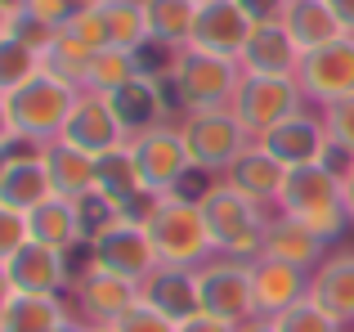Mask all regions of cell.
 I'll return each mask as SVG.
<instances>
[{"label": "cell", "instance_id": "6da1fadb", "mask_svg": "<svg viewBox=\"0 0 354 332\" xmlns=\"http://www.w3.org/2000/svg\"><path fill=\"white\" fill-rule=\"evenodd\" d=\"M198 211L207 220V234L216 256H234V261H256L260 243H265V225L274 211L256 207L251 198H242L229 180H207L198 193Z\"/></svg>", "mask_w": 354, "mask_h": 332}, {"label": "cell", "instance_id": "7a4b0ae2", "mask_svg": "<svg viewBox=\"0 0 354 332\" xmlns=\"http://www.w3.org/2000/svg\"><path fill=\"white\" fill-rule=\"evenodd\" d=\"M283 216L310 225L319 238L337 243L341 234L350 229V216H346V202H341V171L337 162H310V166H292L287 171V184L278 193V207Z\"/></svg>", "mask_w": 354, "mask_h": 332}, {"label": "cell", "instance_id": "3957f363", "mask_svg": "<svg viewBox=\"0 0 354 332\" xmlns=\"http://www.w3.org/2000/svg\"><path fill=\"white\" fill-rule=\"evenodd\" d=\"M144 229H148V238H153L162 265L202 270V265L216 256L207 220H202V211H198V198H189V193H162V198H153Z\"/></svg>", "mask_w": 354, "mask_h": 332}, {"label": "cell", "instance_id": "277c9868", "mask_svg": "<svg viewBox=\"0 0 354 332\" xmlns=\"http://www.w3.org/2000/svg\"><path fill=\"white\" fill-rule=\"evenodd\" d=\"M171 95V104L180 113H202V108H229L242 68L238 59H220V54H202V50H180L166 59V68L157 72Z\"/></svg>", "mask_w": 354, "mask_h": 332}, {"label": "cell", "instance_id": "5b68a950", "mask_svg": "<svg viewBox=\"0 0 354 332\" xmlns=\"http://www.w3.org/2000/svg\"><path fill=\"white\" fill-rule=\"evenodd\" d=\"M77 99H81V86L54 77V72H41L23 90H14L5 104H9V117H14L18 144L23 149H45V144L63 140V126H68Z\"/></svg>", "mask_w": 354, "mask_h": 332}, {"label": "cell", "instance_id": "8992f818", "mask_svg": "<svg viewBox=\"0 0 354 332\" xmlns=\"http://www.w3.org/2000/svg\"><path fill=\"white\" fill-rule=\"evenodd\" d=\"M180 135L189 144L193 171L207 175V180H220V175L234 166L242 153L251 149L247 126L238 122L229 108H202V113H180Z\"/></svg>", "mask_w": 354, "mask_h": 332}, {"label": "cell", "instance_id": "52a82bcc", "mask_svg": "<svg viewBox=\"0 0 354 332\" xmlns=\"http://www.w3.org/2000/svg\"><path fill=\"white\" fill-rule=\"evenodd\" d=\"M130 158L139 166V184H144L148 198L180 193L184 175H193V158L180 135V122H157L148 131H135L130 135Z\"/></svg>", "mask_w": 354, "mask_h": 332}, {"label": "cell", "instance_id": "ba28073f", "mask_svg": "<svg viewBox=\"0 0 354 332\" xmlns=\"http://www.w3.org/2000/svg\"><path fill=\"white\" fill-rule=\"evenodd\" d=\"M301 108H310V99H305L296 77H251V72H242L234 99H229V113L247 126L251 140L269 135L278 122L296 117Z\"/></svg>", "mask_w": 354, "mask_h": 332}, {"label": "cell", "instance_id": "9c48e42d", "mask_svg": "<svg viewBox=\"0 0 354 332\" xmlns=\"http://www.w3.org/2000/svg\"><path fill=\"white\" fill-rule=\"evenodd\" d=\"M198 274V306L202 315L225 319V324H247L256 319V301H251V261L234 256H211Z\"/></svg>", "mask_w": 354, "mask_h": 332}, {"label": "cell", "instance_id": "30bf717a", "mask_svg": "<svg viewBox=\"0 0 354 332\" xmlns=\"http://www.w3.org/2000/svg\"><path fill=\"white\" fill-rule=\"evenodd\" d=\"M72 41H81L86 50H144L148 45V18L144 0H104L99 9H90L86 18H77L72 27H63Z\"/></svg>", "mask_w": 354, "mask_h": 332}, {"label": "cell", "instance_id": "8fae6325", "mask_svg": "<svg viewBox=\"0 0 354 332\" xmlns=\"http://www.w3.org/2000/svg\"><path fill=\"white\" fill-rule=\"evenodd\" d=\"M86 265L108 270V274H117V279H130V283L144 288L162 261H157V247H153V238H148V229L135 225V220H121V225H113L108 234H99L95 243L86 247Z\"/></svg>", "mask_w": 354, "mask_h": 332}, {"label": "cell", "instance_id": "7c38bea8", "mask_svg": "<svg viewBox=\"0 0 354 332\" xmlns=\"http://www.w3.org/2000/svg\"><path fill=\"white\" fill-rule=\"evenodd\" d=\"M301 81L310 108H328L337 99H350L354 95V36H337V41L319 45L301 59Z\"/></svg>", "mask_w": 354, "mask_h": 332}, {"label": "cell", "instance_id": "4fadbf2b", "mask_svg": "<svg viewBox=\"0 0 354 332\" xmlns=\"http://www.w3.org/2000/svg\"><path fill=\"white\" fill-rule=\"evenodd\" d=\"M139 297H144L139 283L117 279V274L95 270V265H86V270L77 274V283H72V310H77V319H86L90 328H113Z\"/></svg>", "mask_w": 354, "mask_h": 332}, {"label": "cell", "instance_id": "5bb4252c", "mask_svg": "<svg viewBox=\"0 0 354 332\" xmlns=\"http://www.w3.org/2000/svg\"><path fill=\"white\" fill-rule=\"evenodd\" d=\"M63 140H68L72 149L90 153V158H104V153L130 144V131H126V122L117 117V108H113V99H108V95L81 90L77 108H72L68 126H63Z\"/></svg>", "mask_w": 354, "mask_h": 332}, {"label": "cell", "instance_id": "9a60e30c", "mask_svg": "<svg viewBox=\"0 0 354 332\" xmlns=\"http://www.w3.org/2000/svg\"><path fill=\"white\" fill-rule=\"evenodd\" d=\"M269 153L292 171V166H310V162H328L332 158V135L323 126V113L319 108H301L296 117L278 122L269 135H260Z\"/></svg>", "mask_w": 354, "mask_h": 332}, {"label": "cell", "instance_id": "2e32d148", "mask_svg": "<svg viewBox=\"0 0 354 332\" xmlns=\"http://www.w3.org/2000/svg\"><path fill=\"white\" fill-rule=\"evenodd\" d=\"M251 18L242 14L234 0H202L198 18H193V36H189V50L202 54H220V59H238L242 45L251 36Z\"/></svg>", "mask_w": 354, "mask_h": 332}, {"label": "cell", "instance_id": "e0dca14e", "mask_svg": "<svg viewBox=\"0 0 354 332\" xmlns=\"http://www.w3.org/2000/svg\"><path fill=\"white\" fill-rule=\"evenodd\" d=\"M310 297V274L296 270L274 256H256L251 261V301H256V319H278L292 310L296 301Z\"/></svg>", "mask_w": 354, "mask_h": 332}, {"label": "cell", "instance_id": "ac0fdd59", "mask_svg": "<svg viewBox=\"0 0 354 332\" xmlns=\"http://www.w3.org/2000/svg\"><path fill=\"white\" fill-rule=\"evenodd\" d=\"M305 50L292 41L283 23H256L238 54V68L251 72V77H296L301 72Z\"/></svg>", "mask_w": 354, "mask_h": 332}, {"label": "cell", "instance_id": "d6986e66", "mask_svg": "<svg viewBox=\"0 0 354 332\" xmlns=\"http://www.w3.org/2000/svg\"><path fill=\"white\" fill-rule=\"evenodd\" d=\"M9 279H14L18 292H32V297H63L72 292L77 274L68 265V252H54V247H41V243H27L18 247V256L5 265Z\"/></svg>", "mask_w": 354, "mask_h": 332}, {"label": "cell", "instance_id": "ffe728a7", "mask_svg": "<svg viewBox=\"0 0 354 332\" xmlns=\"http://www.w3.org/2000/svg\"><path fill=\"white\" fill-rule=\"evenodd\" d=\"M260 256H274V261H287V265H296V270L314 274L332 252H328V238H319L310 225H301V220L274 211V216H269V225H265Z\"/></svg>", "mask_w": 354, "mask_h": 332}, {"label": "cell", "instance_id": "44dd1931", "mask_svg": "<svg viewBox=\"0 0 354 332\" xmlns=\"http://www.w3.org/2000/svg\"><path fill=\"white\" fill-rule=\"evenodd\" d=\"M220 180H229V184L242 193V198H251L256 207L274 211V207H278V193H283V184H287V166L256 140L234 166H229L225 175H220Z\"/></svg>", "mask_w": 354, "mask_h": 332}, {"label": "cell", "instance_id": "7402d4cb", "mask_svg": "<svg viewBox=\"0 0 354 332\" xmlns=\"http://www.w3.org/2000/svg\"><path fill=\"white\" fill-rule=\"evenodd\" d=\"M310 301L328 310L341 328H354V252H332L310 274Z\"/></svg>", "mask_w": 354, "mask_h": 332}, {"label": "cell", "instance_id": "603a6c76", "mask_svg": "<svg viewBox=\"0 0 354 332\" xmlns=\"http://www.w3.org/2000/svg\"><path fill=\"white\" fill-rule=\"evenodd\" d=\"M45 198H54V184H50V171H45L41 149H14L9 171H5V184H0V202L27 216V211H36Z\"/></svg>", "mask_w": 354, "mask_h": 332}, {"label": "cell", "instance_id": "cb8c5ba5", "mask_svg": "<svg viewBox=\"0 0 354 332\" xmlns=\"http://www.w3.org/2000/svg\"><path fill=\"white\" fill-rule=\"evenodd\" d=\"M27 238L41 247H54V252H68L72 247H86L81 243V220H77V202L72 198H45L36 211H27Z\"/></svg>", "mask_w": 354, "mask_h": 332}, {"label": "cell", "instance_id": "d4e9b609", "mask_svg": "<svg viewBox=\"0 0 354 332\" xmlns=\"http://www.w3.org/2000/svg\"><path fill=\"white\" fill-rule=\"evenodd\" d=\"M41 158H45V171H50V184H54V193H59V198H72V202H77L81 193L95 189V180H99V158L72 149L68 140L45 144Z\"/></svg>", "mask_w": 354, "mask_h": 332}, {"label": "cell", "instance_id": "484cf974", "mask_svg": "<svg viewBox=\"0 0 354 332\" xmlns=\"http://www.w3.org/2000/svg\"><path fill=\"white\" fill-rule=\"evenodd\" d=\"M113 99V108H117V117L126 122V131L135 135V131H148V126H157V122H166V104H171V95H166V86H162V77H139V81H130V86H121L117 95H108Z\"/></svg>", "mask_w": 354, "mask_h": 332}, {"label": "cell", "instance_id": "4316f807", "mask_svg": "<svg viewBox=\"0 0 354 332\" xmlns=\"http://www.w3.org/2000/svg\"><path fill=\"white\" fill-rule=\"evenodd\" d=\"M144 297L153 301L157 310H166L175 324L202 315V306H198V274L180 270V265H157L153 279L144 283Z\"/></svg>", "mask_w": 354, "mask_h": 332}, {"label": "cell", "instance_id": "83f0119b", "mask_svg": "<svg viewBox=\"0 0 354 332\" xmlns=\"http://www.w3.org/2000/svg\"><path fill=\"white\" fill-rule=\"evenodd\" d=\"M144 18H148V45H157L166 54H180V50H189L198 0H144Z\"/></svg>", "mask_w": 354, "mask_h": 332}, {"label": "cell", "instance_id": "f1b7e54d", "mask_svg": "<svg viewBox=\"0 0 354 332\" xmlns=\"http://www.w3.org/2000/svg\"><path fill=\"white\" fill-rule=\"evenodd\" d=\"M283 27L292 32V41L301 45L305 54L319 50V45L337 41V36H346V27L337 23V14H332L328 0H292L283 14Z\"/></svg>", "mask_w": 354, "mask_h": 332}, {"label": "cell", "instance_id": "f546056e", "mask_svg": "<svg viewBox=\"0 0 354 332\" xmlns=\"http://www.w3.org/2000/svg\"><path fill=\"white\" fill-rule=\"evenodd\" d=\"M77 310L68 306L63 297H32V292H18L14 306L5 310V324L0 332H54L63 328Z\"/></svg>", "mask_w": 354, "mask_h": 332}, {"label": "cell", "instance_id": "4dcf8cb0", "mask_svg": "<svg viewBox=\"0 0 354 332\" xmlns=\"http://www.w3.org/2000/svg\"><path fill=\"white\" fill-rule=\"evenodd\" d=\"M148 77L144 68V50H99L86 68V81L81 90H95V95H117L121 86Z\"/></svg>", "mask_w": 354, "mask_h": 332}, {"label": "cell", "instance_id": "1f68e13d", "mask_svg": "<svg viewBox=\"0 0 354 332\" xmlns=\"http://www.w3.org/2000/svg\"><path fill=\"white\" fill-rule=\"evenodd\" d=\"M95 189L108 193L117 207H130V202L144 198V184H139V166H135V158H130V144H121V149H113V153L99 158Z\"/></svg>", "mask_w": 354, "mask_h": 332}, {"label": "cell", "instance_id": "d6a6232c", "mask_svg": "<svg viewBox=\"0 0 354 332\" xmlns=\"http://www.w3.org/2000/svg\"><path fill=\"white\" fill-rule=\"evenodd\" d=\"M45 72V59L32 50V45H23L18 36H5L0 41V95H14V90H23L32 77H41Z\"/></svg>", "mask_w": 354, "mask_h": 332}, {"label": "cell", "instance_id": "836d02e7", "mask_svg": "<svg viewBox=\"0 0 354 332\" xmlns=\"http://www.w3.org/2000/svg\"><path fill=\"white\" fill-rule=\"evenodd\" d=\"M77 220H81V243H95L99 234H108L113 225H121V207L108 193H99V189H90V193H81L77 198Z\"/></svg>", "mask_w": 354, "mask_h": 332}, {"label": "cell", "instance_id": "e575fe53", "mask_svg": "<svg viewBox=\"0 0 354 332\" xmlns=\"http://www.w3.org/2000/svg\"><path fill=\"white\" fill-rule=\"evenodd\" d=\"M90 59H95V50H86V45L72 41L68 32H59V41H54L50 54H45V72H54V77H63V81H72V86H81V81H86Z\"/></svg>", "mask_w": 354, "mask_h": 332}, {"label": "cell", "instance_id": "d590c367", "mask_svg": "<svg viewBox=\"0 0 354 332\" xmlns=\"http://www.w3.org/2000/svg\"><path fill=\"white\" fill-rule=\"evenodd\" d=\"M274 328H278V332H346V328L337 324V319L328 315V310H319V306H314L310 297H305V301H296L292 310H283V315L274 319Z\"/></svg>", "mask_w": 354, "mask_h": 332}, {"label": "cell", "instance_id": "8d00e7d4", "mask_svg": "<svg viewBox=\"0 0 354 332\" xmlns=\"http://www.w3.org/2000/svg\"><path fill=\"white\" fill-rule=\"evenodd\" d=\"M319 113H323V126H328V135H332V153H337V158H354V95L319 108Z\"/></svg>", "mask_w": 354, "mask_h": 332}, {"label": "cell", "instance_id": "74e56055", "mask_svg": "<svg viewBox=\"0 0 354 332\" xmlns=\"http://www.w3.org/2000/svg\"><path fill=\"white\" fill-rule=\"evenodd\" d=\"M27 9H32L41 23H50L54 32H63V27H72L77 18H86L90 9H99L104 0H23Z\"/></svg>", "mask_w": 354, "mask_h": 332}, {"label": "cell", "instance_id": "f35d334b", "mask_svg": "<svg viewBox=\"0 0 354 332\" xmlns=\"http://www.w3.org/2000/svg\"><path fill=\"white\" fill-rule=\"evenodd\" d=\"M113 332H180V324H175L166 310H157L148 297H139L135 306L113 324Z\"/></svg>", "mask_w": 354, "mask_h": 332}, {"label": "cell", "instance_id": "ab89813d", "mask_svg": "<svg viewBox=\"0 0 354 332\" xmlns=\"http://www.w3.org/2000/svg\"><path fill=\"white\" fill-rule=\"evenodd\" d=\"M9 36H18L23 45H32V50L41 54V59L50 54V45L59 41V32H54L50 23H41V18H36L32 9L23 5V0H18V9H14V27H9Z\"/></svg>", "mask_w": 354, "mask_h": 332}, {"label": "cell", "instance_id": "60d3db41", "mask_svg": "<svg viewBox=\"0 0 354 332\" xmlns=\"http://www.w3.org/2000/svg\"><path fill=\"white\" fill-rule=\"evenodd\" d=\"M27 243H32V238H27V216L0 202V270H5L18 256V247H27Z\"/></svg>", "mask_w": 354, "mask_h": 332}, {"label": "cell", "instance_id": "b9f144b4", "mask_svg": "<svg viewBox=\"0 0 354 332\" xmlns=\"http://www.w3.org/2000/svg\"><path fill=\"white\" fill-rule=\"evenodd\" d=\"M234 5L251 18V23H283V14H287L292 0H234Z\"/></svg>", "mask_w": 354, "mask_h": 332}, {"label": "cell", "instance_id": "7bdbcfd3", "mask_svg": "<svg viewBox=\"0 0 354 332\" xmlns=\"http://www.w3.org/2000/svg\"><path fill=\"white\" fill-rule=\"evenodd\" d=\"M337 171H341V202H346V216H350V229H354V158H341Z\"/></svg>", "mask_w": 354, "mask_h": 332}, {"label": "cell", "instance_id": "ee69618b", "mask_svg": "<svg viewBox=\"0 0 354 332\" xmlns=\"http://www.w3.org/2000/svg\"><path fill=\"white\" fill-rule=\"evenodd\" d=\"M180 332H238V328L225 324V319H211V315H193L180 324Z\"/></svg>", "mask_w": 354, "mask_h": 332}, {"label": "cell", "instance_id": "f6af8a7d", "mask_svg": "<svg viewBox=\"0 0 354 332\" xmlns=\"http://www.w3.org/2000/svg\"><path fill=\"white\" fill-rule=\"evenodd\" d=\"M0 149H18V131H14V117H9L5 95H0Z\"/></svg>", "mask_w": 354, "mask_h": 332}, {"label": "cell", "instance_id": "bcb514c9", "mask_svg": "<svg viewBox=\"0 0 354 332\" xmlns=\"http://www.w3.org/2000/svg\"><path fill=\"white\" fill-rule=\"evenodd\" d=\"M332 14H337V23L346 27V36H354V0H328Z\"/></svg>", "mask_w": 354, "mask_h": 332}, {"label": "cell", "instance_id": "7dc6e473", "mask_svg": "<svg viewBox=\"0 0 354 332\" xmlns=\"http://www.w3.org/2000/svg\"><path fill=\"white\" fill-rule=\"evenodd\" d=\"M14 297H18L14 279H9V270H0V324H5V310L14 306Z\"/></svg>", "mask_w": 354, "mask_h": 332}, {"label": "cell", "instance_id": "c3c4849f", "mask_svg": "<svg viewBox=\"0 0 354 332\" xmlns=\"http://www.w3.org/2000/svg\"><path fill=\"white\" fill-rule=\"evenodd\" d=\"M14 9H18V0H0V41H5L9 27H14Z\"/></svg>", "mask_w": 354, "mask_h": 332}, {"label": "cell", "instance_id": "681fc988", "mask_svg": "<svg viewBox=\"0 0 354 332\" xmlns=\"http://www.w3.org/2000/svg\"><path fill=\"white\" fill-rule=\"evenodd\" d=\"M238 332H278L274 319H247V324H238Z\"/></svg>", "mask_w": 354, "mask_h": 332}, {"label": "cell", "instance_id": "f907efd6", "mask_svg": "<svg viewBox=\"0 0 354 332\" xmlns=\"http://www.w3.org/2000/svg\"><path fill=\"white\" fill-rule=\"evenodd\" d=\"M54 332H90V324H86V319H77V315H72L68 324H63V328H54Z\"/></svg>", "mask_w": 354, "mask_h": 332}, {"label": "cell", "instance_id": "816d5d0a", "mask_svg": "<svg viewBox=\"0 0 354 332\" xmlns=\"http://www.w3.org/2000/svg\"><path fill=\"white\" fill-rule=\"evenodd\" d=\"M9 158H14V149H0V184H5V171H9Z\"/></svg>", "mask_w": 354, "mask_h": 332}, {"label": "cell", "instance_id": "f5cc1de1", "mask_svg": "<svg viewBox=\"0 0 354 332\" xmlns=\"http://www.w3.org/2000/svg\"><path fill=\"white\" fill-rule=\"evenodd\" d=\"M90 332H113V328H90Z\"/></svg>", "mask_w": 354, "mask_h": 332}, {"label": "cell", "instance_id": "db71d44e", "mask_svg": "<svg viewBox=\"0 0 354 332\" xmlns=\"http://www.w3.org/2000/svg\"><path fill=\"white\" fill-rule=\"evenodd\" d=\"M198 5H202V0H198Z\"/></svg>", "mask_w": 354, "mask_h": 332}]
</instances>
